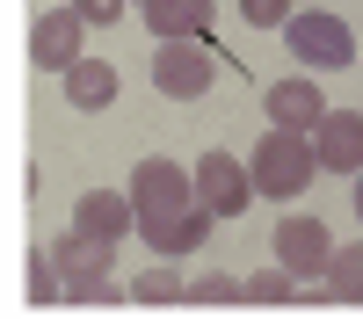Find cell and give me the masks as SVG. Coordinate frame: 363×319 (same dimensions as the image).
<instances>
[{
    "label": "cell",
    "mask_w": 363,
    "mask_h": 319,
    "mask_svg": "<svg viewBox=\"0 0 363 319\" xmlns=\"http://www.w3.org/2000/svg\"><path fill=\"white\" fill-rule=\"evenodd\" d=\"M313 138L306 131H277V124H269V138L255 145V153H247V174H255V196H298V189H306L313 182Z\"/></svg>",
    "instance_id": "1"
},
{
    "label": "cell",
    "mask_w": 363,
    "mask_h": 319,
    "mask_svg": "<svg viewBox=\"0 0 363 319\" xmlns=\"http://www.w3.org/2000/svg\"><path fill=\"white\" fill-rule=\"evenodd\" d=\"M284 44H291V58H306L313 73H342L349 58H356L349 22H342V15H320V8L291 15V22H284Z\"/></svg>",
    "instance_id": "2"
},
{
    "label": "cell",
    "mask_w": 363,
    "mask_h": 319,
    "mask_svg": "<svg viewBox=\"0 0 363 319\" xmlns=\"http://www.w3.org/2000/svg\"><path fill=\"white\" fill-rule=\"evenodd\" d=\"M211 37H167L160 51H153V87L167 102H196L203 87H211Z\"/></svg>",
    "instance_id": "3"
},
{
    "label": "cell",
    "mask_w": 363,
    "mask_h": 319,
    "mask_svg": "<svg viewBox=\"0 0 363 319\" xmlns=\"http://www.w3.org/2000/svg\"><path fill=\"white\" fill-rule=\"evenodd\" d=\"M189 174H196V203H203L211 218H240V211H247V196H255V174L240 167L233 153H203Z\"/></svg>",
    "instance_id": "4"
},
{
    "label": "cell",
    "mask_w": 363,
    "mask_h": 319,
    "mask_svg": "<svg viewBox=\"0 0 363 319\" xmlns=\"http://www.w3.org/2000/svg\"><path fill=\"white\" fill-rule=\"evenodd\" d=\"M131 203H138V218L182 211V203H196V174L153 153V160H138V167H131Z\"/></svg>",
    "instance_id": "5"
},
{
    "label": "cell",
    "mask_w": 363,
    "mask_h": 319,
    "mask_svg": "<svg viewBox=\"0 0 363 319\" xmlns=\"http://www.w3.org/2000/svg\"><path fill=\"white\" fill-rule=\"evenodd\" d=\"M80 37H87V15L80 8H44L37 29H29V58H37L44 73H73L80 58H87Z\"/></svg>",
    "instance_id": "6"
},
{
    "label": "cell",
    "mask_w": 363,
    "mask_h": 319,
    "mask_svg": "<svg viewBox=\"0 0 363 319\" xmlns=\"http://www.w3.org/2000/svg\"><path fill=\"white\" fill-rule=\"evenodd\" d=\"M313 160L327 174H363V109H327L313 124Z\"/></svg>",
    "instance_id": "7"
},
{
    "label": "cell",
    "mask_w": 363,
    "mask_h": 319,
    "mask_svg": "<svg viewBox=\"0 0 363 319\" xmlns=\"http://www.w3.org/2000/svg\"><path fill=\"white\" fill-rule=\"evenodd\" d=\"M211 225H218V218H211L203 211V203H182V211H160V218H138V240L145 247H153V254H196L203 240H211Z\"/></svg>",
    "instance_id": "8"
},
{
    "label": "cell",
    "mask_w": 363,
    "mask_h": 319,
    "mask_svg": "<svg viewBox=\"0 0 363 319\" xmlns=\"http://www.w3.org/2000/svg\"><path fill=\"white\" fill-rule=\"evenodd\" d=\"M277 261H284L298 283L327 276V261H335V240H327V225H320V218H284V225H277Z\"/></svg>",
    "instance_id": "9"
},
{
    "label": "cell",
    "mask_w": 363,
    "mask_h": 319,
    "mask_svg": "<svg viewBox=\"0 0 363 319\" xmlns=\"http://www.w3.org/2000/svg\"><path fill=\"white\" fill-rule=\"evenodd\" d=\"M262 109H269V124H277V131H313L320 116H327V95H320L313 73H291V80H277V87L262 95Z\"/></svg>",
    "instance_id": "10"
},
{
    "label": "cell",
    "mask_w": 363,
    "mask_h": 319,
    "mask_svg": "<svg viewBox=\"0 0 363 319\" xmlns=\"http://www.w3.org/2000/svg\"><path fill=\"white\" fill-rule=\"evenodd\" d=\"M51 254H58V276H66V290H73V283H102V276H109L116 240H102V232H80V225H73V232H58Z\"/></svg>",
    "instance_id": "11"
},
{
    "label": "cell",
    "mask_w": 363,
    "mask_h": 319,
    "mask_svg": "<svg viewBox=\"0 0 363 319\" xmlns=\"http://www.w3.org/2000/svg\"><path fill=\"white\" fill-rule=\"evenodd\" d=\"M73 225L80 232H102V240H131V232H138V203L116 196V189H87L73 203Z\"/></svg>",
    "instance_id": "12"
},
{
    "label": "cell",
    "mask_w": 363,
    "mask_h": 319,
    "mask_svg": "<svg viewBox=\"0 0 363 319\" xmlns=\"http://www.w3.org/2000/svg\"><path fill=\"white\" fill-rule=\"evenodd\" d=\"M145 29L167 44V37H211V0H138Z\"/></svg>",
    "instance_id": "13"
},
{
    "label": "cell",
    "mask_w": 363,
    "mask_h": 319,
    "mask_svg": "<svg viewBox=\"0 0 363 319\" xmlns=\"http://www.w3.org/2000/svg\"><path fill=\"white\" fill-rule=\"evenodd\" d=\"M58 80H66V102H73L80 116H95V109L116 102V66H102V58H80V66L58 73Z\"/></svg>",
    "instance_id": "14"
},
{
    "label": "cell",
    "mask_w": 363,
    "mask_h": 319,
    "mask_svg": "<svg viewBox=\"0 0 363 319\" xmlns=\"http://www.w3.org/2000/svg\"><path fill=\"white\" fill-rule=\"evenodd\" d=\"M327 283H335L342 305H363V240H356V247H335V261H327Z\"/></svg>",
    "instance_id": "15"
},
{
    "label": "cell",
    "mask_w": 363,
    "mask_h": 319,
    "mask_svg": "<svg viewBox=\"0 0 363 319\" xmlns=\"http://www.w3.org/2000/svg\"><path fill=\"white\" fill-rule=\"evenodd\" d=\"M189 298V283H182L174 269H145V276H131V305H182Z\"/></svg>",
    "instance_id": "16"
},
{
    "label": "cell",
    "mask_w": 363,
    "mask_h": 319,
    "mask_svg": "<svg viewBox=\"0 0 363 319\" xmlns=\"http://www.w3.org/2000/svg\"><path fill=\"white\" fill-rule=\"evenodd\" d=\"M291 298H298V276L284 269V261L262 269V276H247V305H291Z\"/></svg>",
    "instance_id": "17"
},
{
    "label": "cell",
    "mask_w": 363,
    "mask_h": 319,
    "mask_svg": "<svg viewBox=\"0 0 363 319\" xmlns=\"http://www.w3.org/2000/svg\"><path fill=\"white\" fill-rule=\"evenodd\" d=\"M29 298H37V305H58V298H66V276H58V254H29Z\"/></svg>",
    "instance_id": "18"
},
{
    "label": "cell",
    "mask_w": 363,
    "mask_h": 319,
    "mask_svg": "<svg viewBox=\"0 0 363 319\" xmlns=\"http://www.w3.org/2000/svg\"><path fill=\"white\" fill-rule=\"evenodd\" d=\"M189 305H247V283H240V276H196Z\"/></svg>",
    "instance_id": "19"
},
{
    "label": "cell",
    "mask_w": 363,
    "mask_h": 319,
    "mask_svg": "<svg viewBox=\"0 0 363 319\" xmlns=\"http://www.w3.org/2000/svg\"><path fill=\"white\" fill-rule=\"evenodd\" d=\"M240 15H247V29H284L291 0H240Z\"/></svg>",
    "instance_id": "20"
},
{
    "label": "cell",
    "mask_w": 363,
    "mask_h": 319,
    "mask_svg": "<svg viewBox=\"0 0 363 319\" xmlns=\"http://www.w3.org/2000/svg\"><path fill=\"white\" fill-rule=\"evenodd\" d=\"M66 298H73V305H109V298H124V290H116V283L102 276V283H73Z\"/></svg>",
    "instance_id": "21"
},
{
    "label": "cell",
    "mask_w": 363,
    "mask_h": 319,
    "mask_svg": "<svg viewBox=\"0 0 363 319\" xmlns=\"http://www.w3.org/2000/svg\"><path fill=\"white\" fill-rule=\"evenodd\" d=\"M73 8L87 15V29H95V22H116V15H124V0H73Z\"/></svg>",
    "instance_id": "22"
},
{
    "label": "cell",
    "mask_w": 363,
    "mask_h": 319,
    "mask_svg": "<svg viewBox=\"0 0 363 319\" xmlns=\"http://www.w3.org/2000/svg\"><path fill=\"white\" fill-rule=\"evenodd\" d=\"M356 218H363V174H356Z\"/></svg>",
    "instance_id": "23"
}]
</instances>
